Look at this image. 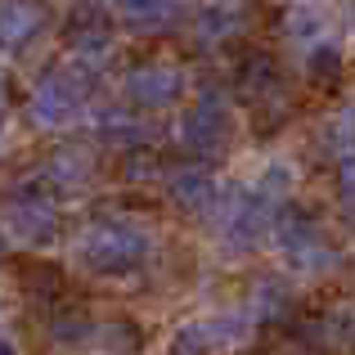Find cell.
Listing matches in <instances>:
<instances>
[{
  "label": "cell",
  "instance_id": "6da1fadb",
  "mask_svg": "<svg viewBox=\"0 0 355 355\" xmlns=\"http://www.w3.org/2000/svg\"><path fill=\"white\" fill-rule=\"evenodd\" d=\"M95 86H99L95 63L68 54V59L50 63L45 77L36 81L32 104H27V117H32L36 126H68V121L95 99Z\"/></svg>",
  "mask_w": 355,
  "mask_h": 355
},
{
  "label": "cell",
  "instance_id": "7a4b0ae2",
  "mask_svg": "<svg viewBox=\"0 0 355 355\" xmlns=\"http://www.w3.org/2000/svg\"><path fill=\"white\" fill-rule=\"evenodd\" d=\"M77 261L99 279H121L135 275L148 261V234L130 220H95L77 239Z\"/></svg>",
  "mask_w": 355,
  "mask_h": 355
},
{
  "label": "cell",
  "instance_id": "3957f363",
  "mask_svg": "<svg viewBox=\"0 0 355 355\" xmlns=\"http://www.w3.org/2000/svg\"><path fill=\"white\" fill-rule=\"evenodd\" d=\"M63 230V211L54 202L50 189L41 184H27V189H14L0 207V239H9L23 252H41L59 239Z\"/></svg>",
  "mask_w": 355,
  "mask_h": 355
},
{
  "label": "cell",
  "instance_id": "277c9868",
  "mask_svg": "<svg viewBox=\"0 0 355 355\" xmlns=\"http://www.w3.org/2000/svg\"><path fill=\"white\" fill-rule=\"evenodd\" d=\"M180 139L198 162H220L230 153V144H234V113H230V99L216 86H202L198 99L184 108Z\"/></svg>",
  "mask_w": 355,
  "mask_h": 355
},
{
  "label": "cell",
  "instance_id": "5b68a950",
  "mask_svg": "<svg viewBox=\"0 0 355 355\" xmlns=\"http://www.w3.org/2000/svg\"><path fill=\"white\" fill-rule=\"evenodd\" d=\"M234 90L257 113H284L288 108V72L270 50H252L234 68Z\"/></svg>",
  "mask_w": 355,
  "mask_h": 355
},
{
  "label": "cell",
  "instance_id": "8992f818",
  "mask_svg": "<svg viewBox=\"0 0 355 355\" xmlns=\"http://www.w3.org/2000/svg\"><path fill=\"white\" fill-rule=\"evenodd\" d=\"M275 207H279V189L270 180L248 184V189H234L225 198L220 225H225V234L234 243H257L270 230V220H275Z\"/></svg>",
  "mask_w": 355,
  "mask_h": 355
},
{
  "label": "cell",
  "instance_id": "52a82bcc",
  "mask_svg": "<svg viewBox=\"0 0 355 355\" xmlns=\"http://www.w3.org/2000/svg\"><path fill=\"white\" fill-rule=\"evenodd\" d=\"M184 68L171 59H148V63H135L126 72V99L144 113H157V108H171L180 104L184 95Z\"/></svg>",
  "mask_w": 355,
  "mask_h": 355
},
{
  "label": "cell",
  "instance_id": "ba28073f",
  "mask_svg": "<svg viewBox=\"0 0 355 355\" xmlns=\"http://www.w3.org/2000/svg\"><path fill=\"white\" fill-rule=\"evenodd\" d=\"M297 338L306 342L315 355H338L355 347V302L329 306V311L311 315V320L297 324Z\"/></svg>",
  "mask_w": 355,
  "mask_h": 355
},
{
  "label": "cell",
  "instance_id": "9c48e42d",
  "mask_svg": "<svg viewBox=\"0 0 355 355\" xmlns=\"http://www.w3.org/2000/svg\"><path fill=\"white\" fill-rule=\"evenodd\" d=\"M162 184L166 193H171V202L180 211H211L220 198V184L216 175H211V162H184V166H171V171H162Z\"/></svg>",
  "mask_w": 355,
  "mask_h": 355
},
{
  "label": "cell",
  "instance_id": "30bf717a",
  "mask_svg": "<svg viewBox=\"0 0 355 355\" xmlns=\"http://www.w3.org/2000/svg\"><path fill=\"white\" fill-rule=\"evenodd\" d=\"M95 171H99V157H95V148H86V144H63V148H54L50 157L41 162V189H50V193H63V189H86L90 180H95Z\"/></svg>",
  "mask_w": 355,
  "mask_h": 355
},
{
  "label": "cell",
  "instance_id": "8fae6325",
  "mask_svg": "<svg viewBox=\"0 0 355 355\" xmlns=\"http://www.w3.org/2000/svg\"><path fill=\"white\" fill-rule=\"evenodd\" d=\"M50 27L45 0H0V54H18Z\"/></svg>",
  "mask_w": 355,
  "mask_h": 355
},
{
  "label": "cell",
  "instance_id": "7c38bea8",
  "mask_svg": "<svg viewBox=\"0 0 355 355\" xmlns=\"http://www.w3.org/2000/svg\"><path fill=\"white\" fill-rule=\"evenodd\" d=\"M243 320H207V324H180L166 355H225L243 342Z\"/></svg>",
  "mask_w": 355,
  "mask_h": 355
},
{
  "label": "cell",
  "instance_id": "4fadbf2b",
  "mask_svg": "<svg viewBox=\"0 0 355 355\" xmlns=\"http://www.w3.org/2000/svg\"><path fill=\"white\" fill-rule=\"evenodd\" d=\"M63 45H68V54H77V59L95 63L104 59L108 50H113V23H108L104 9H77L72 14V23L63 27Z\"/></svg>",
  "mask_w": 355,
  "mask_h": 355
},
{
  "label": "cell",
  "instance_id": "5bb4252c",
  "mask_svg": "<svg viewBox=\"0 0 355 355\" xmlns=\"http://www.w3.org/2000/svg\"><path fill=\"white\" fill-rule=\"evenodd\" d=\"M18 293L36 306H59L63 293H68V275H63L54 261H41V257H27L18 266Z\"/></svg>",
  "mask_w": 355,
  "mask_h": 355
},
{
  "label": "cell",
  "instance_id": "9a60e30c",
  "mask_svg": "<svg viewBox=\"0 0 355 355\" xmlns=\"http://www.w3.org/2000/svg\"><path fill=\"white\" fill-rule=\"evenodd\" d=\"M121 23L139 36H162L180 23V0H113Z\"/></svg>",
  "mask_w": 355,
  "mask_h": 355
},
{
  "label": "cell",
  "instance_id": "2e32d148",
  "mask_svg": "<svg viewBox=\"0 0 355 355\" xmlns=\"http://www.w3.org/2000/svg\"><path fill=\"white\" fill-rule=\"evenodd\" d=\"M243 27H248V0H207L198 9V41L202 45L234 41Z\"/></svg>",
  "mask_w": 355,
  "mask_h": 355
},
{
  "label": "cell",
  "instance_id": "e0dca14e",
  "mask_svg": "<svg viewBox=\"0 0 355 355\" xmlns=\"http://www.w3.org/2000/svg\"><path fill=\"white\" fill-rule=\"evenodd\" d=\"M99 135L108 139L113 148H144L148 139L157 135V126H153V117H139V113H130V108H113V113H104L99 117Z\"/></svg>",
  "mask_w": 355,
  "mask_h": 355
},
{
  "label": "cell",
  "instance_id": "ac0fdd59",
  "mask_svg": "<svg viewBox=\"0 0 355 355\" xmlns=\"http://www.w3.org/2000/svg\"><path fill=\"white\" fill-rule=\"evenodd\" d=\"M50 338L63 347H81V342H95V320H90L81 306H63L50 320Z\"/></svg>",
  "mask_w": 355,
  "mask_h": 355
},
{
  "label": "cell",
  "instance_id": "d6986e66",
  "mask_svg": "<svg viewBox=\"0 0 355 355\" xmlns=\"http://www.w3.org/2000/svg\"><path fill=\"white\" fill-rule=\"evenodd\" d=\"M288 315V284L279 279H261L257 302H252V324H279Z\"/></svg>",
  "mask_w": 355,
  "mask_h": 355
},
{
  "label": "cell",
  "instance_id": "ffe728a7",
  "mask_svg": "<svg viewBox=\"0 0 355 355\" xmlns=\"http://www.w3.org/2000/svg\"><path fill=\"white\" fill-rule=\"evenodd\" d=\"M275 27L288 36V41H315L320 27H324V18L315 14L311 5H284V9H279V18H275Z\"/></svg>",
  "mask_w": 355,
  "mask_h": 355
},
{
  "label": "cell",
  "instance_id": "44dd1931",
  "mask_svg": "<svg viewBox=\"0 0 355 355\" xmlns=\"http://www.w3.org/2000/svg\"><path fill=\"white\" fill-rule=\"evenodd\" d=\"M306 72H311V81L315 86H338V77H342V50L338 45H315L311 50V59H306Z\"/></svg>",
  "mask_w": 355,
  "mask_h": 355
},
{
  "label": "cell",
  "instance_id": "7402d4cb",
  "mask_svg": "<svg viewBox=\"0 0 355 355\" xmlns=\"http://www.w3.org/2000/svg\"><path fill=\"white\" fill-rule=\"evenodd\" d=\"M324 144H329V153H338V157H351L355 153V108H342V113L329 121Z\"/></svg>",
  "mask_w": 355,
  "mask_h": 355
},
{
  "label": "cell",
  "instance_id": "603a6c76",
  "mask_svg": "<svg viewBox=\"0 0 355 355\" xmlns=\"http://www.w3.org/2000/svg\"><path fill=\"white\" fill-rule=\"evenodd\" d=\"M338 193H342V202L355 211V157H347L342 162V175H338Z\"/></svg>",
  "mask_w": 355,
  "mask_h": 355
},
{
  "label": "cell",
  "instance_id": "cb8c5ba5",
  "mask_svg": "<svg viewBox=\"0 0 355 355\" xmlns=\"http://www.w3.org/2000/svg\"><path fill=\"white\" fill-rule=\"evenodd\" d=\"M0 355H14V347H9V342H5V338H0Z\"/></svg>",
  "mask_w": 355,
  "mask_h": 355
}]
</instances>
